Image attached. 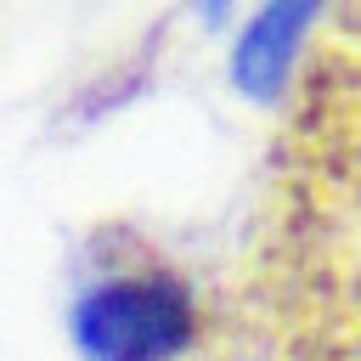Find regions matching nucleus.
I'll return each mask as SVG.
<instances>
[{
  "label": "nucleus",
  "instance_id": "obj_3",
  "mask_svg": "<svg viewBox=\"0 0 361 361\" xmlns=\"http://www.w3.org/2000/svg\"><path fill=\"white\" fill-rule=\"evenodd\" d=\"M310 28V11H293V6H271L259 11L248 28H243V45H237V85L254 90V96H271L282 90L288 68H293V51H299V34Z\"/></svg>",
  "mask_w": 361,
  "mask_h": 361
},
{
  "label": "nucleus",
  "instance_id": "obj_1",
  "mask_svg": "<svg viewBox=\"0 0 361 361\" xmlns=\"http://www.w3.org/2000/svg\"><path fill=\"white\" fill-rule=\"evenodd\" d=\"M305 180L293 214V305L305 361H361V56L310 73Z\"/></svg>",
  "mask_w": 361,
  "mask_h": 361
},
{
  "label": "nucleus",
  "instance_id": "obj_2",
  "mask_svg": "<svg viewBox=\"0 0 361 361\" xmlns=\"http://www.w3.org/2000/svg\"><path fill=\"white\" fill-rule=\"evenodd\" d=\"M68 333L85 361H180L197 338V293L164 265L96 271L73 293Z\"/></svg>",
  "mask_w": 361,
  "mask_h": 361
}]
</instances>
